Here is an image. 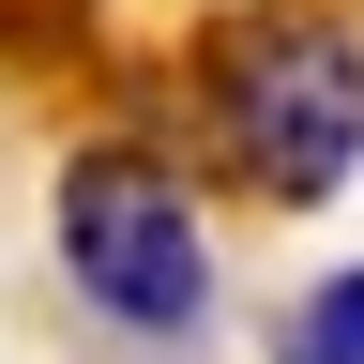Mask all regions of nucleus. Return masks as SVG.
Here are the masks:
<instances>
[{"label": "nucleus", "instance_id": "f257e3e1", "mask_svg": "<svg viewBox=\"0 0 364 364\" xmlns=\"http://www.w3.org/2000/svg\"><path fill=\"white\" fill-rule=\"evenodd\" d=\"M213 122L228 152H243L258 198H334V182L364 167V46L334 16H273L213 61Z\"/></svg>", "mask_w": 364, "mask_h": 364}, {"label": "nucleus", "instance_id": "7ed1b4c3", "mask_svg": "<svg viewBox=\"0 0 364 364\" xmlns=\"http://www.w3.org/2000/svg\"><path fill=\"white\" fill-rule=\"evenodd\" d=\"M289 364H364V273L304 289V318H289Z\"/></svg>", "mask_w": 364, "mask_h": 364}, {"label": "nucleus", "instance_id": "f03ea898", "mask_svg": "<svg viewBox=\"0 0 364 364\" xmlns=\"http://www.w3.org/2000/svg\"><path fill=\"white\" fill-rule=\"evenodd\" d=\"M61 273L122 334H198L213 318V243H198V198L152 167V152H76L61 167Z\"/></svg>", "mask_w": 364, "mask_h": 364}]
</instances>
